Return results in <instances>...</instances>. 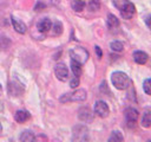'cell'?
<instances>
[{
	"instance_id": "6da1fadb",
	"label": "cell",
	"mask_w": 151,
	"mask_h": 142,
	"mask_svg": "<svg viewBox=\"0 0 151 142\" xmlns=\"http://www.w3.org/2000/svg\"><path fill=\"white\" fill-rule=\"evenodd\" d=\"M111 80H112V84L114 85V88H117L118 90H124V89L129 88V85L131 83L129 76L122 71L113 72L111 76Z\"/></svg>"
},
{
	"instance_id": "7a4b0ae2",
	"label": "cell",
	"mask_w": 151,
	"mask_h": 142,
	"mask_svg": "<svg viewBox=\"0 0 151 142\" xmlns=\"http://www.w3.org/2000/svg\"><path fill=\"white\" fill-rule=\"evenodd\" d=\"M86 91L84 89H78L74 90L73 92L70 93H65L60 97V102L61 103H66V102H83L86 99Z\"/></svg>"
},
{
	"instance_id": "3957f363",
	"label": "cell",
	"mask_w": 151,
	"mask_h": 142,
	"mask_svg": "<svg viewBox=\"0 0 151 142\" xmlns=\"http://www.w3.org/2000/svg\"><path fill=\"white\" fill-rule=\"evenodd\" d=\"M70 56H71V59L80 63V64H84L87 62L88 59V52L81 47V46H78V47H73L71 51H70Z\"/></svg>"
},
{
	"instance_id": "277c9868",
	"label": "cell",
	"mask_w": 151,
	"mask_h": 142,
	"mask_svg": "<svg viewBox=\"0 0 151 142\" xmlns=\"http://www.w3.org/2000/svg\"><path fill=\"white\" fill-rule=\"evenodd\" d=\"M88 130L85 125H77L73 128V140L76 141H85L87 140Z\"/></svg>"
},
{
	"instance_id": "5b68a950",
	"label": "cell",
	"mask_w": 151,
	"mask_h": 142,
	"mask_svg": "<svg viewBox=\"0 0 151 142\" xmlns=\"http://www.w3.org/2000/svg\"><path fill=\"white\" fill-rule=\"evenodd\" d=\"M94 112H96L99 117H101V118L107 117L109 114H110L109 105H107L104 101H97L96 104H94Z\"/></svg>"
},
{
	"instance_id": "8992f818",
	"label": "cell",
	"mask_w": 151,
	"mask_h": 142,
	"mask_svg": "<svg viewBox=\"0 0 151 142\" xmlns=\"http://www.w3.org/2000/svg\"><path fill=\"white\" fill-rule=\"evenodd\" d=\"M54 73H55V76H57V78H58L59 80H61V82H66V80L68 79V70H67L66 65L63 64V63H59V64L55 65V67H54Z\"/></svg>"
},
{
	"instance_id": "52a82bcc",
	"label": "cell",
	"mask_w": 151,
	"mask_h": 142,
	"mask_svg": "<svg viewBox=\"0 0 151 142\" xmlns=\"http://www.w3.org/2000/svg\"><path fill=\"white\" fill-rule=\"evenodd\" d=\"M138 116H139V114L134 108H127L125 110V120H126V123L130 128L136 124V122L138 120Z\"/></svg>"
},
{
	"instance_id": "ba28073f",
	"label": "cell",
	"mask_w": 151,
	"mask_h": 142,
	"mask_svg": "<svg viewBox=\"0 0 151 142\" xmlns=\"http://www.w3.org/2000/svg\"><path fill=\"white\" fill-rule=\"evenodd\" d=\"M37 28H38L39 32H41V33H46V32H48V31L52 28V21H51L48 18H42L41 20L38 21V24H37Z\"/></svg>"
},
{
	"instance_id": "9c48e42d",
	"label": "cell",
	"mask_w": 151,
	"mask_h": 142,
	"mask_svg": "<svg viewBox=\"0 0 151 142\" xmlns=\"http://www.w3.org/2000/svg\"><path fill=\"white\" fill-rule=\"evenodd\" d=\"M78 117H79L81 121H84V122H91L92 118H93V114H92V111L90 110V108L83 106V108H80L79 111H78Z\"/></svg>"
},
{
	"instance_id": "30bf717a",
	"label": "cell",
	"mask_w": 151,
	"mask_h": 142,
	"mask_svg": "<svg viewBox=\"0 0 151 142\" xmlns=\"http://www.w3.org/2000/svg\"><path fill=\"white\" fill-rule=\"evenodd\" d=\"M136 12V7L132 2H129L123 9H120V14L124 19H131Z\"/></svg>"
},
{
	"instance_id": "8fae6325",
	"label": "cell",
	"mask_w": 151,
	"mask_h": 142,
	"mask_svg": "<svg viewBox=\"0 0 151 142\" xmlns=\"http://www.w3.org/2000/svg\"><path fill=\"white\" fill-rule=\"evenodd\" d=\"M11 21H12V25H13V28L18 32V33H25L26 32V30H27V27H26V25H25V22H22L21 20H18L17 18H14V17H12L11 18Z\"/></svg>"
},
{
	"instance_id": "7c38bea8",
	"label": "cell",
	"mask_w": 151,
	"mask_h": 142,
	"mask_svg": "<svg viewBox=\"0 0 151 142\" xmlns=\"http://www.w3.org/2000/svg\"><path fill=\"white\" fill-rule=\"evenodd\" d=\"M133 59H134V62H136L137 64L143 65V64H145V63L147 62L149 56H147V53H145L144 51H134V52H133Z\"/></svg>"
},
{
	"instance_id": "4fadbf2b",
	"label": "cell",
	"mask_w": 151,
	"mask_h": 142,
	"mask_svg": "<svg viewBox=\"0 0 151 142\" xmlns=\"http://www.w3.org/2000/svg\"><path fill=\"white\" fill-rule=\"evenodd\" d=\"M8 92L11 96H19L22 92V86L19 83L15 82H9L8 84Z\"/></svg>"
},
{
	"instance_id": "5bb4252c",
	"label": "cell",
	"mask_w": 151,
	"mask_h": 142,
	"mask_svg": "<svg viewBox=\"0 0 151 142\" xmlns=\"http://www.w3.org/2000/svg\"><path fill=\"white\" fill-rule=\"evenodd\" d=\"M29 117H31V115H29V112L26 111V110H18V111L15 112V115H14V120H15L17 122H19V123L26 122L27 120H29Z\"/></svg>"
},
{
	"instance_id": "9a60e30c",
	"label": "cell",
	"mask_w": 151,
	"mask_h": 142,
	"mask_svg": "<svg viewBox=\"0 0 151 142\" xmlns=\"http://www.w3.org/2000/svg\"><path fill=\"white\" fill-rule=\"evenodd\" d=\"M106 25L109 27V30H114L119 26V20L117 19L116 15L113 14H109L107 15V20H106Z\"/></svg>"
},
{
	"instance_id": "2e32d148",
	"label": "cell",
	"mask_w": 151,
	"mask_h": 142,
	"mask_svg": "<svg viewBox=\"0 0 151 142\" xmlns=\"http://www.w3.org/2000/svg\"><path fill=\"white\" fill-rule=\"evenodd\" d=\"M142 125L144 128H149L151 127V110H145L143 112V116H142V121H140Z\"/></svg>"
},
{
	"instance_id": "e0dca14e",
	"label": "cell",
	"mask_w": 151,
	"mask_h": 142,
	"mask_svg": "<svg viewBox=\"0 0 151 142\" xmlns=\"http://www.w3.org/2000/svg\"><path fill=\"white\" fill-rule=\"evenodd\" d=\"M71 70H72V72L76 77H79L80 73H81V64L72 59L71 60Z\"/></svg>"
},
{
	"instance_id": "ac0fdd59",
	"label": "cell",
	"mask_w": 151,
	"mask_h": 142,
	"mask_svg": "<svg viewBox=\"0 0 151 142\" xmlns=\"http://www.w3.org/2000/svg\"><path fill=\"white\" fill-rule=\"evenodd\" d=\"M71 6H72L73 11H76V12H81V11L85 8L86 4H85L84 0H73L72 4H71Z\"/></svg>"
},
{
	"instance_id": "d6986e66",
	"label": "cell",
	"mask_w": 151,
	"mask_h": 142,
	"mask_svg": "<svg viewBox=\"0 0 151 142\" xmlns=\"http://www.w3.org/2000/svg\"><path fill=\"white\" fill-rule=\"evenodd\" d=\"M20 140L24 141V142H32V141L35 140V137H34V135H33L32 131H29V130H25V131L20 135Z\"/></svg>"
},
{
	"instance_id": "ffe728a7",
	"label": "cell",
	"mask_w": 151,
	"mask_h": 142,
	"mask_svg": "<svg viewBox=\"0 0 151 142\" xmlns=\"http://www.w3.org/2000/svg\"><path fill=\"white\" fill-rule=\"evenodd\" d=\"M123 140H124V137H123L122 133H120V131H117V130L112 131L111 136L109 137V141H110V142H122Z\"/></svg>"
},
{
	"instance_id": "44dd1931",
	"label": "cell",
	"mask_w": 151,
	"mask_h": 142,
	"mask_svg": "<svg viewBox=\"0 0 151 142\" xmlns=\"http://www.w3.org/2000/svg\"><path fill=\"white\" fill-rule=\"evenodd\" d=\"M110 47H111V50H112V51L122 52V51H123V49H124V45H123V43L114 40V41H112V43L110 44Z\"/></svg>"
},
{
	"instance_id": "7402d4cb",
	"label": "cell",
	"mask_w": 151,
	"mask_h": 142,
	"mask_svg": "<svg viewBox=\"0 0 151 142\" xmlns=\"http://www.w3.org/2000/svg\"><path fill=\"white\" fill-rule=\"evenodd\" d=\"M88 8H90V11H92V12L98 11V9L100 8V1H99V0H90V2H88Z\"/></svg>"
},
{
	"instance_id": "603a6c76",
	"label": "cell",
	"mask_w": 151,
	"mask_h": 142,
	"mask_svg": "<svg viewBox=\"0 0 151 142\" xmlns=\"http://www.w3.org/2000/svg\"><path fill=\"white\" fill-rule=\"evenodd\" d=\"M53 33L55 36H59L63 33V24L60 21H55L54 22V26H53Z\"/></svg>"
},
{
	"instance_id": "cb8c5ba5",
	"label": "cell",
	"mask_w": 151,
	"mask_h": 142,
	"mask_svg": "<svg viewBox=\"0 0 151 142\" xmlns=\"http://www.w3.org/2000/svg\"><path fill=\"white\" fill-rule=\"evenodd\" d=\"M130 1L129 0H113V4H114V6L120 11V9H123L127 4H129Z\"/></svg>"
},
{
	"instance_id": "d4e9b609",
	"label": "cell",
	"mask_w": 151,
	"mask_h": 142,
	"mask_svg": "<svg viewBox=\"0 0 151 142\" xmlns=\"http://www.w3.org/2000/svg\"><path fill=\"white\" fill-rule=\"evenodd\" d=\"M143 89H144L145 93L151 95V78H147V79L144 80V83H143Z\"/></svg>"
},
{
	"instance_id": "484cf974",
	"label": "cell",
	"mask_w": 151,
	"mask_h": 142,
	"mask_svg": "<svg viewBox=\"0 0 151 142\" xmlns=\"http://www.w3.org/2000/svg\"><path fill=\"white\" fill-rule=\"evenodd\" d=\"M9 46V40L6 37H0V49H6Z\"/></svg>"
},
{
	"instance_id": "4316f807",
	"label": "cell",
	"mask_w": 151,
	"mask_h": 142,
	"mask_svg": "<svg viewBox=\"0 0 151 142\" xmlns=\"http://www.w3.org/2000/svg\"><path fill=\"white\" fill-rule=\"evenodd\" d=\"M78 85H79V78L74 76V78H73V79L70 82V86H71L72 89H74V88H77Z\"/></svg>"
},
{
	"instance_id": "83f0119b",
	"label": "cell",
	"mask_w": 151,
	"mask_h": 142,
	"mask_svg": "<svg viewBox=\"0 0 151 142\" xmlns=\"http://www.w3.org/2000/svg\"><path fill=\"white\" fill-rule=\"evenodd\" d=\"M41 8H45V4H42V2H38V4L35 5V7H34L35 11H40Z\"/></svg>"
},
{
	"instance_id": "f1b7e54d",
	"label": "cell",
	"mask_w": 151,
	"mask_h": 142,
	"mask_svg": "<svg viewBox=\"0 0 151 142\" xmlns=\"http://www.w3.org/2000/svg\"><path fill=\"white\" fill-rule=\"evenodd\" d=\"M94 50H96V52H97L98 57H99V58H101V50H100V47H99V46H94Z\"/></svg>"
},
{
	"instance_id": "f546056e",
	"label": "cell",
	"mask_w": 151,
	"mask_h": 142,
	"mask_svg": "<svg viewBox=\"0 0 151 142\" xmlns=\"http://www.w3.org/2000/svg\"><path fill=\"white\" fill-rule=\"evenodd\" d=\"M145 22H146V25H147V27L151 30V15H149L147 18H146V20H145Z\"/></svg>"
},
{
	"instance_id": "4dcf8cb0",
	"label": "cell",
	"mask_w": 151,
	"mask_h": 142,
	"mask_svg": "<svg viewBox=\"0 0 151 142\" xmlns=\"http://www.w3.org/2000/svg\"><path fill=\"white\" fill-rule=\"evenodd\" d=\"M1 92H2V86H1V84H0V95H1Z\"/></svg>"
},
{
	"instance_id": "1f68e13d",
	"label": "cell",
	"mask_w": 151,
	"mask_h": 142,
	"mask_svg": "<svg viewBox=\"0 0 151 142\" xmlns=\"http://www.w3.org/2000/svg\"><path fill=\"white\" fill-rule=\"evenodd\" d=\"M2 131V125H1V123H0V133Z\"/></svg>"
}]
</instances>
